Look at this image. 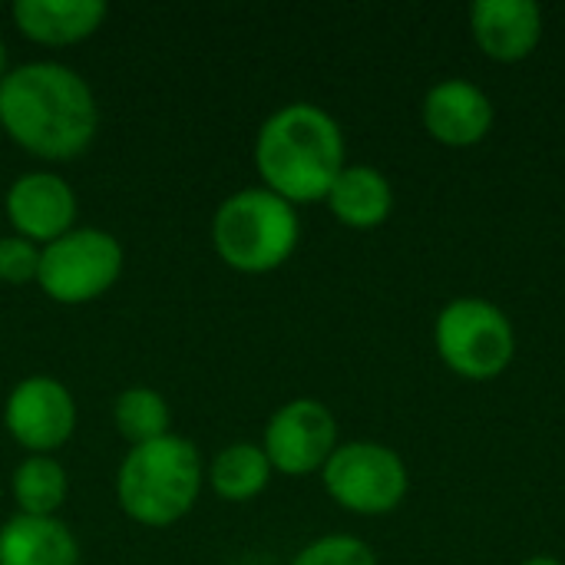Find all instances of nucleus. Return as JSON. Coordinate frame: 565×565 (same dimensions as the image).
Returning a JSON list of instances; mask_svg holds the SVG:
<instances>
[{"label": "nucleus", "mask_w": 565, "mask_h": 565, "mask_svg": "<svg viewBox=\"0 0 565 565\" xmlns=\"http://www.w3.org/2000/svg\"><path fill=\"white\" fill-rule=\"evenodd\" d=\"M209 235L225 268L238 275H271L298 252L301 218L281 195L265 185H248L218 202Z\"/></svg>", "instance_id": "nucleus-4"}, {"label": "nucleus", "mask_w": 565, "mask_h": 565, "mask_svg": "<svg viewBox=\"0 0 565 565\" xmlns=\"http://www.w3.org/2000/svg\"><path fill=\"white\" fill-rule=\"evenodd\" d=\"M3 212L13 235L43 248L60 235H66L70 228H76L79 199L60 172L30 169L10 182L3 195Z\"/></svg>", "instance_id": "nucleus-10"}, {"label": "nucleus", "mask_w": 565, "mask_h": 565, "mask_svg": "<svg viewBox=\"0 0 565 565\" xmlns=\"http://www.w3.org/2000/svg\"><path fill=\"white\" fill-rule=\"evenodd\" d=\"M113 424L129 447H142L172 434V411L156 387L136 384L119 391V397L113 401Z\"/></svg>", "instance_id": "nucleus-18"}, {"label": "nucleus", "mask_w": 565, "mask_h": 565, "mask_svg": "<svg viewBox=\"0 0 565 565\" xmlns=\"http://www.w3.org/2000/svg\"><path fill=\"white\" fill-rule=\"evenodd\" d=\"M36 268H40V245L20 235L0 238V281L3 285H30L36 281Z\"/></svg>", "instance_id": "nucleus-20"}, {"label": "nucleus", "mask_w": 565, "mask_h": 565, "mask_svg": "<svg viewBox=\"0 0 565 565\" xmlns=\"http://www.w3.org/2000/svg\"><path fill=\"white\" fill-rule=\"evenodd\" d=\"M338 444V420L331 407L315 397H291L281 404L262 434V450L271 470L295 480L321 473Z\"/></svg>", "instance_id": "nucleus-9"}, {"label": "nucleus", "mask_w": 565, "mask_h": 565, "mask_svg": "<svg viewBox=\"0 0 565 565\" xmlns=\"http://www.w3.org/2000/svg\"><path fill=\"white\" fill-rule=\"evenodd\" d=\"M420 119L434 142L447 149H470L493 132L497 109L483 86L463 76H447L427 89Z\"/></svg>", "instance_id": "nucleus-11"}, {"label": "nucleus", "mask_w": 565, "mask_h": 565, "mask_svg": "<svg viewBox=\"0 0 565 565\" xmlns=\"http://www.w3.org/2000/svg\"><path fill=\"white\" fill-rule=\"evenodd\" d=\"M324 205L331 209V215L354 232H371L381 228L391 212H394V185L391 179L367 166V162H348L341 169V175L334 179Z\"/></svg>", "instance_id": "nucleus-15"}, {"label": "nucleus", "mask_w": 565, "mask_h": 565, "mask_svg": "<svg viewBox=\"0 0 565 565\" xmlns=\"http://www.w3.org/2000/svg\"><path fill=\"white\" fill-rule=\"evenodd\" d=\"M109 7L103 0H17L10 20L36 46H76L99 33Z\"/></svg>", "instance_id": "nucleus-13"}, {"label": "nucleus", "mask_w": 565, "mask_h": 565, "mask_svg": "<svg viewBox=\"0 0 565 565\" xmlns=\"http://www.w3.org/2000/svg\"><path fill=\"white\" fill-rule=\"evenodd\" d=\"M324 493L344 513L354 516H387L401 510L411 493V470L404 457L377 440H348L338 444L331 460L321 470Z\"/></svg>", "instance_id": "nucleus-7"}, {"label": "nucleus", "mask_w": 565, "mask_h": 565, "mask_svg": "<svg viewBox=\"0 0 565 565\" xmlns=\"http://www.w3.org/2000/svg\"><path fill=\"white\" fill-rule=\"evenodd\" d=\"M0 565H83V553L60 516L13 513L0 526Z\"/></svg>", "instance_id": "nucleus-14"}, {"label": "nucleus", "mask_w": 565, "mask_h": 565, "mask_svg": "<svg viewBox=\"0 0 565 565\" xmlns=\"http://www.w3.org/2000/svg\"><path fill=\"white\" fill-rule=\"evenodd\" d=\"M252 159L262 185L298 209L328 199L348 166V142L341 122L324 106L298 99L262 119Z\"/></svg>", "instance_id": "nucleus-2"}, {"label": "nucleus", "mask_w": 565, "mask_h": 565, "mask_svg": "<svg viewBox=\"0 0 565 565\" xmlns=\"http://www.w3.org/2000/svg\"><path fill=\"white\" fill-rule=\"evenodd\" d=\"M520 565H565L563 559H556V556H530V559H523Z\"/></svg>", "instance_id": "nucleus-21"}, {"label": "nucleus", "mask_w": 565, "mask_h": 565, "mask_svg": "<svg viewBox=\"0 0 565 565\" xmlns=\"http://www.w3.org/2000/svg\"><path fill=\"white\" fill-rule=\"evenodd\" d=\"M202 487V454L179 434L129 447L116 470V503L136 526L146 530H169L182 523L195 510Z\"/></svg>", "instance_id": "nucleus-3"}, {"label": "nucleus", "mask_w": 565, "mask_h": 565, "mask_svg": "<svg viewBox=\"0 0 565 565\" xmlns=\"http://www.w3.org/2000/svg\"><path fill=\"white\" fill-rule=\"evenodd\" d=\"M470 33L493 63H523L543 43V10L533 0H477L470 7Z\"/></svg>", "instance_id": "nucleus-12"}, {"label": "nucleus", "mask_w": 565, "mask_h": 565, "mask_svg": "<svg viewBox=\"0 0 565 565\" xmlns=\"http://www.w3.org/2000/svg\"><path fill=\"white\" fill-rule=\"evenodd\" d=\"M271 477H275V470H271L262 444H252V440L225 444L205 467V483L225 503H252L255 497H262L268 490Z\"/></svg>", "instance_id": "nucleus-16"}, {"label": "nucleus", "mask_w": 565, "mask_h": 565, "mask_svg": "<svg viewBox=\"0 0 565 565\" xmlns=\"http://www.w3.org/2000/svg\"><path fill=\"white\" fill-rule=\"evenodd\" d=\"M122 265L126 252L113 232L96 225H76L40 248L36 285L50 301L76 308L109 295L122 275Z\"/></svg>", "instance_id": "nucleus-6"}, {"label": "nucleus", "mask_w": 565, "mask_h": 565, "mask_svg": "<svg viewBox=\"0 0 565 565\" xmlns=\"http://www.w3.org/2000/svg\"><path fill=\"white\" fill-rule=\"evenodd\" d=\"M10 497L23 516H56L70 497L66 467L46 454H26L10 473Z\"/></svg>", "instance_id": "nucleus-17"}, {"label": "nucleus", "mask_w": 565, "mask_h": 565, "mask_svg": "<svg viewBox=\"0 0 565 565\" xmlns=\"http://www.w3.org/2000/svg\"><path fill=\"white\" fill-rule=\"evenodd\" d=\"M76 424L79 407L73 391L50 374H30L17 381L3 401V430L26 454L53 457L73 440Z\"/></svg>", "instance_id": "nucleus-8"}, {"label": "nucleus", "mask_w": 565, "mask_h": 565, "mask_svg": "<svg viewBox=\"0 0 565 565\" xmlns=\"http://www.w3.org/2000/svg\"><path fill=\"white\" fill-rule=\"evenodd\" d=\"M0 129L33 159L73 162L99 132V103L73 66L20 63L0 79Z\"/></svg>", "instance_id": "nucleus-1"}, {"label": "nucleus", "mask_w": 565, "mask_h": 565, "mask_svg": "<svg viewBox=\"0 0 565 565\" xmlns=\"http://www.w3.org/2000/svg\"><path fill=\"white\" fill-rule=\"evenodd\" d=\"M291 565H381L377 553L348 533H331V536H318L311 540L305 550L295 553Z\"/></svg>", "instance_id": "nucleus-19"}, {"label": "nucleus", "mask_w": 565, "mask_h": 565, "mask_svg": "<svg viewBox=\"0 0 565 565\" xmlns=\"http://www.w3.org/2000/svg\"><path fill=\"white\" fill-rule=\"evenodd\" d=\"M10 73V56H7V43H3V36H0V79Z\"/></svg>", "instance_id": "nucleus-22"}, {"label": "nucleus", "mask_w": 565, "mask_h": 565, "mask_svg": "<svg viewBox=\"0 0 565 565\" xmlns=\"http://www.w3.org/2000/svg\"><path fill=\"white\" fill-rule=\"evenodd\" d=\"M434 348L450 374L487 384L503 377L516 361V328L487 298H454L434 321Z\"/></svg>", "instance_id": "nucleus-5"}]
</instances>
